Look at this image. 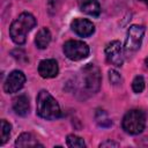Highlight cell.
<instances>
[{
	"label": "cell",
	"instance_id": "15",
	"mask_svg": "<svg viewBox=\"0 0 148 148\" xmlns=\"http://www.w3.org/2000/svg\"><path fill=\"white\" fill-rule=\"evenodd\" d=\"M66 142H67V146L71 148H83L86 146L83 139L74 134H69L66 139Z\"/></svg>",
	"mask_w": 148,
	"mask_h": 148
},
{
	"label": "cell",
	"instance_id": "10",
	"mask_svg": "<svg viewBox=\"0 0 148 148\" xmlns=\"http://www.w3.org/2000/svg\"><path fill=\"white\" fill-rule=\"evenodd\" d=\"M59 68L58 62L54 59H45L42 60L38 65V73L44 79H51L58 75Z\"/></svg>",
	"mask_w": 148,
	"mask_h": 148
},
{
	"label": "cell",
	"instance_id": "1",
	"mask_svg": "<svg viewBox=\"0 0 148 148\" xmlns=\"http://www.w3.org/2000/svg\"><path fill=\"white\" fill-rule=\"evenodd\" d=\"M36 25V18L30 13H22L9 28V35L14 43L22 45L25 43L27 34Z\"/></svg>",
	"mask_w": 148,
	"mask_h": 148
},
{
	"label": "cell",
	"instance_id": "5",
	"mask_svg": "<svg viewBox=\"0 0 148 148\" xmlns=\"http://www.w3.org/2000/svg\"><path fill=\"white\" fill-rule=\"evenodd\" d=\"M82 81L84 88L90 92H96L101 86V73L98 67L88 64L82 68Z\"/></svg>",
	"mask_w": 148,
	"mask_h": 148
},
{
	"label": "cell",
	"instance_id": "20",
	"mask_svg": "<svg viewBox=\"0 0 148 148\" xmlns=\"http://www.w3.org/2000/svg\"><path fill=\"white\" fill-rule=\"evenodd\" d=\"M140 1H142V2H145L147 6H148V0H140Z\"/></svg>",
	"mask_w": 148,
	"mask_h": 148
},
{
	"label": "cell",
	"instance_id": "13",
	"mask_svg": "<svg viewBox=\"0 0 148 148\" xmlns=\"http://www.w3.org/2000/svg\"><path fill=\"white\" fill-rule=\"evenodd\" d=\"M15 146L16 147H37V146L43 147V145L38 143L37 139H35L31 133H22L17 138Z\"/></svg>",
	"mask_w": 148,
	"mask_h": 148
},
{
	"label": "cell",
	"instance_id": "9",
	"mask_svg": "<svg viewBox=\"0 0 148 148\" xmlns=\"http://www.w3.org/2000/svg\"><path fill=\"white\" fill-rule=\"evenodd\" d=\"M71 27L72 30L81 37H89L95 31V27L92 22L87 18H75L71 23Z\"/></svg>",
	"mask_w": 148,
	"mask_h": 148
},
{
	"label": "cell",
	"instance_id": "12",
	"mask_svg": "<svg viewBox=\"0 0 148 148\" xmlns=\"http://www.w3.org/2000/svg\"><path fill=\"white\" fill-rule=\"evenodd\" d=\"M51 42V32L47 28H42L37 35H36V38H35V43H36V46L40 50L43 49H46L47 45L50 44Z\"/></svg>",
	"mask_w": 148,
	"mask_h": 148
},
{
	"label": "cell",
	"instance_id": "21",
	"mask_svg": "<svg viewBox=\"0 0 148 148\" xmlns=\"http://www.w3.org/2000/svg\"><path fill=\"white\" fill-rule=\"evenodd\" d=\"M146 64H147V66H148V58L146 59Z\"/></svg>",
	"mask_w": 148,
	"mask_h": 148
},
{
	"label": "cell",
	"instance_id": "17",
	"mask_svg": "<svg viewBox=\"0 0 148 148\" xmlns=\"http://www.w3.org/2000/svg\"><path fill=\"white\" fill-rule=\"evenodd\" d=\"M132 88H133V91L136 94L141 92L145 89V80L141 75H138L134 77V80L132 82Z\"/></svg>",
	"mask_w": 148,
	"mask_h": 148
},
{
	"label": "cell",
	"instance_id": "18",
	"mask_svg": "<svg viewBox=\"0 0 148 148\" xmlns=\"http://www.w3.org/2000/svg\"><path fill=\"white\" fill-rule=\"evenodd\" d=\"M109 79H110V81H111L112 84H118L121 81L120 74L117 71H114V69H110L109 71Z\"/></svg>",
	"mask_w": 148,
	"mask_h": 148
},
{
	"label": "cell",
	"instance_id": "6",
	"mask_svg": "<svg viewBox=\"0 0 148 148\" xmlns=\"http://www.w3.org/2000/svg\"><path fill=\"white\" fill-rule=\"evenodd\" d=\"M64 53L68 59L77 61L88 57L89 46L81 40H68L64 44Z\"/></svg>",
	"mask_w": 148,
	"mask_h": 148
},
{
	"label": "cell",
	"instance_id": "14",
	"mask_svg": "<svg viewBox=\"0 0 148 148\" xmlns=\"http://www.w3.org/2000/svg\"><path fill=\"white\" fill-rule=\"evenodd\" d=\"M81 10L90 16H98L101 14V7L97 0H83Z\"/></svg>",
	"mask_w": 148,
	"mask_h": 148
},
{
	"label": "cell",
	"instance_id": "2",
	"mask_svg": "<svg viewBox=\"0 0 148 148\" xmlns=\"http://www.w3.org/2000/svg\"><path fill=\"white\" fill-rule=\"evenodd\" d=\"M60 108L53 96L46 91L40 90L37 96V114L44 119L53 120L60 117Z\"/></svg>",
	"mask_w": 148,
	"mask_h": 148
},
{
	"label": "cell",
	"instance_id": "7",
	"mask_svg": "<svg viewBox=\"0 0 148 148\" xmlns=\"http://www.w3.org/2000/svg\"><path fill=\"white\" fill-rule=\"evenodd\" d=\"M105 56L111 65L117 67L121 66L124 62V49L119 40H112L105 46Z\"/></svg>",
	"mask_w": 148,
	"mask_h": 148
},
{
	"label": "cell",
	"instance_id": "8",
	"mask_svg": "<svg viewBox=\"0 0 148 148\" xmlns=\"http://www.w3.org/2000/svg\"><path fill=\"white\" fill-rule=\"evenodd\" d=\"M25 82V75L21 71H13L6 79L3 89L7 94H13L18 91Z\"/></svg>",
	"mask_w": 148,
	"mask_h": 148
},
{
	"label": "cell",
	"instance_id": "4",
	"mask_svg": "<svg viewBox=\"0 0 148 148\" xmlns=\"http://www.w3.org/2000/svg\"><path fill=\"white\" fill-rule=\"evenodd\" d=\"M145 32H146V28L143 25L133 24L130 27V29L127 31V38H126L125 47H124L126 53L131 54V53L136 52L140 49Z\"/></svg>",
	"mask_w": 148,
	"mask_h": 148
},
{
	"label": "cell",
	"instance_id": "11",
	"mask_svg": "<svg viewBox=\"0 0 148 148\" xmlns=\"http://www.w3.org/2000/svg\"><path fill=\"white\" fill-rule=\"evenodd\" d=\"M13 109L18 116H27L29 112V98L25 95H18L13 101Z\"/></svg>",
	"mask_w": 148,
	"mask_h": 148
},
{
	"label": "cell",
	"instance_id": "19",
	"mask_svg": "<svg viewBox=\"0 0 148 148\" xmlns=\"http://www.w3.org/2000/svg\"><path fill=\"white\" fill-rule=\"evenodd\" d=\"M119 145L117 143V142H114V141H111V140H106V141H104V142H102L101 145H99V147H118Z\"/></svg>",
	"mask_w": 148,
	"mask_h": 148
},
{
	"label": "cell",
	"instance_id": "16",
	"mask_svg": "<svg viewBox=\"0 0 148 148\" xmlns=\"http://www.w3.org/2000/svg\"><path fill=\"white\" fill-rule=\"evenodd\" d=\"M10 135V124L5 119L1 120V130H0V145L2 146Z\"/></svg>",
	"mask_w": 148,
	"mask_h": 148
},
{
	"label": "cell",
	"instance_id": "3",
	"mask_svg": "<svg viewBox=\"0 0 148 148\" xmlns=\"http://www.w3.org/2000/svg\"><path fill=\"white\" fill-rule=\"evenodd\" d=\"M146 116L141 110H131L128 111L121 123L123 130L128 134H139L145 130Z\"/></svg>",
	"mask_w": 148,
	"mask_h": 148
}]
</instances>
